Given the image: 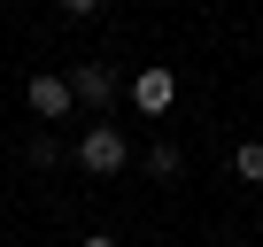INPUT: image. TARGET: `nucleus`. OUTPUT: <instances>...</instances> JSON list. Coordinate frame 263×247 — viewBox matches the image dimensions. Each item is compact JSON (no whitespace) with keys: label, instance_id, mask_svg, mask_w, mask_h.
<instances>
[{"label":"nucleus","instance_id":"nucleus-1","mask_svg":"<svg viewBox=\"0 0 263 247\" xmlns=\"http://www.w3.org/2000/svg\"><path fill=\"white\" fill-rule=\"evenodd\" d=\"M132 162V147H124V132H116V123H93V132L78 139V170H93V178H116Z\"/></svg>","mask_w":263,"mask_h":247},{"label":"nucleus","instance_id":"nucleus-2","mask_svg":"<svg viewBox=\"0 0 263 247\" xmlns=\"http://www.w3.org/2000/svg\"><path fill=\"white\" fill-rule=\"evenodd\" d=\"M178 100V77L163 70V62H147V70H132V108H140V116H163Z\"/></svg>","mask_w":263,"mask_h":247},{"label":"nucleus","instance_id":"nucleus-3","mask_svg":"<svg viewBox=\"0 0 263 247\" xmlns=\"http://www.w3.org/2000/svg\"><path fill=\"white\" fill-rule=\"evenodd\" d=\"M24 100H31V116L62 123V116H70V77H54V70H47V77H31V85H24Z\"/></svg>","mask_w":263,"mask_h":247},{"label":"nucleus","instance_id":"nucleus-4","mask_svg":"<svg viewBox=\"0 0 263 247\" xmlns=\"http://www.w3.org/2000/svg\"><path fill=\"white\" fill-rule=\"evenodd\" d=\"M116 93V70H101V62H85V70H70V100H85V108H101Z\"/></svg>","mask_w":263,"mask_h":247},{"label":"nucleus","instance_id":"nucleus-5","mask_svg":"<svg viewBox=\"0 0 263 247\" xmlns=\"http://www.w3.org/2000/svg\"><path fill=\"white\" fill-rule=\"evenodd\" d=\"M232 170H240V178H248V186H263V139H248V147H240V155H232Z\"/></svg>","mask_w":263,"mask_h":247},{"label":"nucleus","instance_id":"nucleus-6","mask_svg":"<svg viewBox=\"0 0 263 247\" xmlns=\"http://www.w3.org/2000/svg\"><path fill=\"white\" fill-rule=\"evenodd\" d=\"M54 8H62V16H93V8H101V0H54Z\"/></svg>","mask_w":263,"mask_h":247},{"label":"nucleus","instance_id":"nucleus-7","mask_svg":"<svg viewBox=\"0 0 263 247\" xmlns=\"http://www.w3.org/2000/svg\"><path fill=\"white\" fill-rule=\"evenodd\" d=\"M78 247H116V239H108V232H93V239H78Z\"/></svg>","mask_w":263,"mask_h":247},{"label":"nucleus","instance_id":"nucleus-8","mask_svg":"<svg viewBox=\"0 0 263 247\" xmlns=\"http://www.w3.org/2000/svg\"><path fill=\"white\" fill-rule=\"evenodd\" d=\"M255 232H263V224H255Z\"/></svg>","mask_w":263,"mask_h":247}]
</instances>
